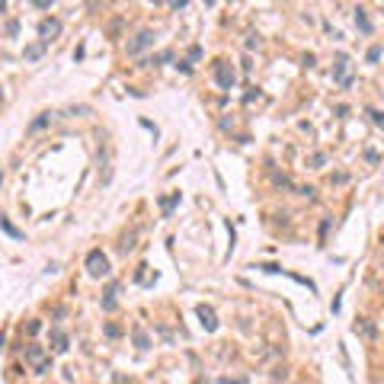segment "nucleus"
I'll return each instance as SVG.
<instances>
[{
	"mask_svg": "<svg viewBox=\"0 0 384 384\" xmlns=\"http://www.w3.org/2000/svg\"><path fill=\"white\" fill-rule=\"evenodd\" d=\"M0 100H3V93H0Z\"/></svg>",
	"mask_w": 384,
	"mask_h": 384,
	"instance_id": "nucleus-30",
	"label": "nucleus"
},
{
	"mask_svg": "<svg viewBox=\"0 0 384 384\" xmlns=\"http://www.w3.org/2000/svg\"><path fill=\"white\" fill-rule=\"evenodd\" d=\"M119 333H122V330H119L115 323H109V327H106V336H119Z\"/></svg>",
	"mask_w": 384,
	"mask_h": 384,
	"instance_id": "nucleus-22",
	"label": "nucleus"
},
{
	"mask_svg": "<svg viewBox=\"0 0 384 384\" xmlns=\"http://www.w3.org/2000/svg\"><path fill=\"white\" fill-rule=\"evenodd\" d=\"M3 10H7V0H0V13H3Z\"/></svg>",
	"mask_w": 384,
	"mask_h": 384,
	"instance_id": "nucleus-27",
	"label": "nucleus"
},
{
	"mask_svg": "<svg viewBox=\"0 0 384 384\" xmlns=\"http://www.w3.org/2000/svg\"><path fill=\"white\" fill-rule=\"evenodd\" d=\"M221 384H246L244 378H234V381H230V378H221Z\"/></svg>",
	"mask_w": 384,
	"mask_h": 384,
	"instance_id": "nucleus-24",
	"label": "nucleus"
},
{
	"mask_svg": "<svg viewBox=\"0 0 384 384\" xmlns=\"http://www.w3.org/2000/svg\"><path fill=\"white\" fill-rule=\"evenodd\" d=\"M355 26H359L362 32H365V35H371V32H375V26H371V19H368V13H365V10H355Z\"/></svg>",
	"mask_w": 384,
	"mask_h": 384,
	"instance_id": "nucleus-7",
	"label": "nucleus"
},
{
	"mask_svg": "<svg viewBox=\"0 0 384 384\" xmlns=\"http://www.w3.org/2000/svg\"><path fill=\"white\" fill-rule=\"evenodd\" d=\"M176 70H183V74H189V70H192V64H189V61H179V64H176Z\"/></svg>",
	"mask_w": 384,
	"mask_h": 384,
	"instance_id": "nucleus-23",
	"label": "nucleus"
},
{
	"mask_svg": "<svg viewBox=\"0 0 384 384\" xmlns=\"http://www.w3.org/2000/svg\"><path fill=\"white\" fill-rule=\"evenodd\" d=\"M151 3H163V0H151Z\"/></svg>",
	"mask_w": 384,
	"mask_h": 384,
	"instance_id": "nucleus-29",
	"label": "nucleus"
},
{
	"mask_svg": "<svg viewBox=\"0 0 384 384\" xmlns=\"http://www.w3.org/2000/svg\"><path fill=\"white\" fill-rule=\"evenodd\" d=\"M368 61H371V64H375V61H381V45L368 48Z\"/></svg>",
	"mask_w": 384,
	"mask_h": 384,
	"instance_id": "nucleus-17",
	"label": "nucleus"
},
{
	"mask_svg": "<svg viewBox=\"0 0 384 384\" xmlns=\"http://www.w3.org/2000/svg\"><path fill=\"white\" fill-rule=\"evenodd\" d=\"M32 3H35V7H48V3H52V0H32Z\"/></svg>",
	"mask_w": 384,
	"mask_h": 384,
	"instance_id": "nucleus-26",
	"label": "nucleus"
},
{
	"mask_svg": "<svg viewBox=\"0 0 384 384\" xmlns=\"http://www.w3.org/2000/svg\"><path fill=\"white\" fill-rule=\"evenodd\" d=\"M205 3H208V7H211V3H215V0H205Z\"/></svg>",
	"mask_w": 384,
	"mask_h": 384,
	"instance_id": "nucleus-28",
	"label": "nucleus"
},
{
	"mask_svg": "<svg viewBox=\"0 0 384 384\" xmlns=\"http://www.w3.org/2000/svg\"><path fill=\"white\" fill-rule=\"evenodd\" d=\"M368 115H371V122H375V125H381V128H384V115L378 112V109H368Z\"/></svg>",
	"mask_w": 384,
	"mask_h": 384,
	"instance_id": "nucleus-18",
	"label": "nucleus"
},
{
	"mask_svg": "<svg viewBox=\"0 0 384 384\" xmlns=\"http://www.w3.org/2000/svg\"><path fill=\"white\" fill-rule=\"evenodd\" d=\"M359 330L365 333V336H371V333H375V327H371V323L365 320V317H362V323H355V333H359Z\"/></svg>",
	"mask_w": 384,
	"mask_h": 384,
	"instance_id": "nucleus-15",
	"label": "nucleus"
},
{
	"mask_svg": "<svg viewBox=\"0 0 384 384\" xmlns=\"http://www.w3.org/2000/svg\"><path fill=\"white\" fill-rule=\"evenodd\" d=\"M7 35H10V38L19 35V19H10V23H7Z\"/></svg>",
	"mask_w": 384,
	"mask_h": 384,
	"instance_id": "nucleus-16",
	"label": "nucleus"
},
{
	"mask_svg": "<svg viewBox=\"0 0 384 384\" xmlns=\"http://www.w3.org/2000/svg\"><path fill=\"white\" fill-rule=\"evenodd\" d=\"M272 183H276V186H282V189H285V186H292V183H288V176H279V173L272 176Z\"/></svg>",
	"mask_w": 384,
	"mask_h": 384,
	"instance_id": "nucleus-19",
	"label": "nucleus"
},
{
	"mask_svg": "<svg viewBox=\"0 0 384 384\" xmlns=\"http://www.w3.org/2000/svg\"><path fill=\"white\" fill-rule=\"evenodd\" d=\"M215 80H218V87H221V90H230V87L237 84V74H234L227 64H215Z\"/></svg>",
	"mask_w": 384,
	"mask_h": 384,
	"instance_id": "nucleus-4",
	"label": "nucleus"
},
{
	"mask_svg": "<svg viewBox=\"0 0 384 384\" xmlns=\"http://www.w3.org/2000/svg\"><path fill=\"white\" fill-rule=\"evenodd\" d=\"M52 349L54 352H68V336H64V330H58V327L52 330Z\"/></svg>",
	"mask_w": 384,
	"mask_h": 384,
	"instance_id": "nucleus-8",
	"label": "nucleus"
},
{
	"mask_svg": "<svg viewBox=\"0 0 384 384\" xmlns=\"http://www.w3.org/2000/svg\"><path fill=\"white\" fill-rule=\"evenodd\" d=\"M87 272H90L93 279L109 276V260H106L103 250H90V253H87Z\"/></svg>",
	"mask_w": 384,
	"mask_h": 384,
	"instance_id": "nucleus-1",
	"label": "nucleus"
},
{
	"mask_svg": "<svg viewBox=\"0 0 384 384\" xmlns=\"http://www.w3.org/2000/svg\"><path fill=\"white\" fill-rule=\"evenodd\" d=\"M135 343H138V349H147V346H151V339H147L144 330H135Z\"/></svg>",
	"mask_w": 384,
	"mask_h": 384,
	"instance_id": "nucleus-13",
	"label": "nucleus"
},
{
	"mask_svg": "<svg viewBox=\"0 0 384 384\" xmlns=\"http://www.w3.org/2000/svg\"><path fill=\"white\" fill-rule=\"evenodd\" d=\"M195 314H199L202 327H205L208 333H211V330H218V317H215V311H211L208 304H199V307H195Z\"/></svg>",
	"mask_w": 384,
	"mask_h": 384,
	"instance_id": "nucleus-6",
	"label": "nucleus"
},
{
	"mask_svg": "<svg viewBox=\"0 0 384 384\" xmlns=\"http://www.w3.org/2000/svg\"><path fill=\"white\" fill-rule=\"evenodd\" d=\"M58 32H61V19H54V16H48V19L38 23V35H42V42H52Z\"/></svg>",
	"mask_w": 384,
	"mask_h": 384,
	"instance_id": "nucleus-5",
	"label": "nucleus"
},
{
	"mask_svg": "<svg viewBox=\"0 0 384 384\" xmlns=\"http://www.w3.org/2000/svg\"><path fill=\"white\" fill-rule=\"evenodd\" d=\"M167 61H173V52H160L151 58V64H167Z\"/></svg>",
	"mask_w": 384,
	"mask_h": 384,
	"instance_id": "nucleus-14",
	"label": "nucleus"
},
{
	"mask_svg": "<svg viewBox=\"0 0 384 384\" xmlns=\"http://www.w3.org/2000/svg\"><path fill=\"white\" fill-rule=\"evenodd\" d=\"M52 122V112H42L38 119H32V125H29V135H35V131H42L45 125Z\"/></svg>",
	"mask_w": 384,
	"mask_h": 384,
	"instance_id": "nucleus-10",
	"label": "nucleus"
},
{
	"mask_svg": "<svg viewBox=\"0 0 384 384\" xmlns=\"http://www.w3.org/2000/svg\"><path fill=\"white\" fill-rule=\"evenodd\" d=\"M170 3H173V7H176V10H183L186 3H189V0H170Z\"/></svg>",
	"mask_w": 384,
	"mask_h": 384,
	"instance_id": "nucleus-25",
	"label": "nucleus"
},
{
	"mask_svg": "<svg viewBox=\"0 0 384 384\" xmlns=\"http://www.w3.org/2000/svg\"><path fill=\"white\" fill-rule=\"evenodd\" d=\"M26 362H29L38 375H45V371L52 368V359L45 355V349H42V346H29V349H26Z\"/></svg>",
	"mask_w": 384,
	"mask_h": 384,
	"instance_id": "nucleus-2",
	"label": "nucleus"
},
{
	"mask_svg": "<svg viewBox=\"0 0 384 384\" xmlns=\"http://www.w3.org/2000/svg\"><path fill=\"white\" fill-rule=\"evenodd\" d=\"M176 202H179V192H173V195H163V199H160V208H163V211H167V215H170Z\"/></svg>",
	"mask_w": 384,
	"mask_h": 384,
	"instance_id": "nucleus-11",
	"label": "nucleus"
},
{
	"mask_svg": "<svg viewBox=\"0 0 384 384\" xmlns=\"http://www.w3.org/2000/svg\"><path fill=\"white\" fill-rule=\"evenodd\" d=\"M189 58H192V61H199V58H202V48L192 45V48H189Z\"/></svg>",
	"mask_w": 384,
	"mask_h": 384,
	"instance_id": "nucleus-20",
	"label": "nucleus"
},
{
	"mask_svg": "<svg viewBox=\"0 0 384 384\" xmlns=\"http://www.w3.org/2000/svg\"><path fill=\"white\" fill-rule=\"evenodd\" d=\"M154 38H157V35H154L151 29H141L138 35H135V42H128V54H141L144 48L154 45Z\"/></svg>",
	"mask_w": 384,
	"mask_h": 384,
	"instance_id": "nucleus-3",
	"label": "nucleus"
},
{
	"mask_svg": "<svg viewBox=\"0 0 384 384\" xmlns=\"http://www.w3.org/2000/svg\"><path fill=\"white\" fill-rule=\"evenodd\" d=\"M45 45H48V42H42V38H38L35 45H29V48H26V61H35V58H42V54H45Z\"/></svg>",
	"mask_w": 384,
	"mask_h": 384,
	"instance_id": "nucleus-9",
	"label": "nucleus"
},
{
	"mask_svg": "<svg viewBox=\"0 0 384 384\" xmlns=\"http://www.w3.org/2000/svg\"><path fill=\"white\" fill-rule=\"evenodd\" d=\"M131 246H135V234H128V237H125V244H122V250H125V253H128Z\"/></svg>",
	"mask_w": 384,
	"mask_h": 384,
	"instance_id": "nucleus-21",
	"label": "nucleus"
},
{
	"mask_svg": "<svg viewBox=\"0 0 384 384\" xmlns=\"http://www.w3.org/2000/svg\"><path fill=\"white\" fill-rule=\"evenodd\" d=\"M0 227H3V230H7V234H10V237H16V240H19V237H23V234H19V230H16V227H13V224H10V221H7V218H3V215H0Z\"/></svg>",
	"mask_w": 384,
	"mask_h": 384,
	"instance_id": "nucleus-12",
	"label": "nucleus"
}]
</instances>
